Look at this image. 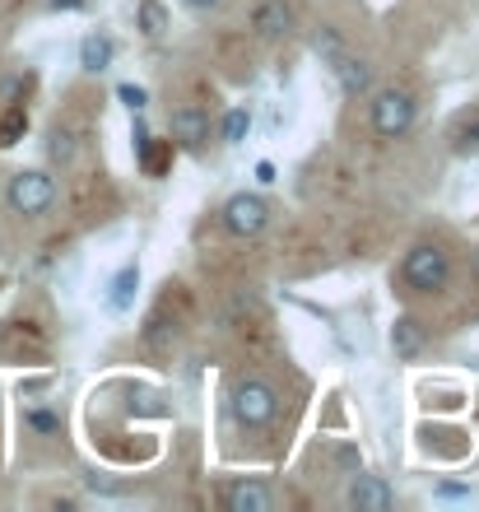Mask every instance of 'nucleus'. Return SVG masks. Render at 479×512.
<instances>
[{
  "label": "nucleus",
  "mask_w": 479,
  "mask_h": 512,
  "mask_svg": "<svg viewBox=\"0 0 479 512\" xmlns=\"http://www.w3.org/2000/svg\"><path fill=\"white\" fill-rule=\"evenodd\" d=\"M400 275H405V284H410L414 294H442L447 280H452V256L442 252L438 243H419V247H410Z\"/></svg>",
  "instance_id": "obj_1"
},
{
  "label": "nucleus",
  "mask_w": 479,
  "mask_h": 512,
  "mask_svg": "<svg viewBox=\"0 0 479 512\" xmlns=\"http://www.w3.org/2000/svg\"><path fill=\"white\" fill-rule=\"evenodd\" d=\"M10 210L14 215H24V219H38V215H47L52 210V201H56V182H52V173H42V168H28V173H14L10 177Z\"/></svg>",
  "instance_id": "obj_2"
},
{
  "label": "nucleus",
  "mask_w": 479,
  "mask_h": 512,
  "mask_svg": "<svg viewBox=\"0 0 479 512\" xmlns=\"http://www.w3.org/2000/svg\"><path fill=\"white\" fill-rule=\"evenodd\" d=\"M275 410H280V396H275L270 382L242 378L233 387V419H238L242 429H266L270 419H275Z\"/></svg>",
  "instance_id": "obj_3"
},
{
  "label": "nucleus",
  "mask_w": 479,
  "mask_h": 512,
  "mask_svg": "<svg viewBox=\"0 0 479 512\" xmlns=\"http://www.w3.org/2000/svg\"><path fill=\"white\" fill-rule=\"evenodd\" d=\"M414 126V98L405 89H382L373 98V131L382 140H400V135H410Z\"/></svg>",
  "instance_id": "obj_4"
},
{
  "label": "nucleus",
  "mask_w": 479,
  "mask_h": 512,
  "mask_svg": "<svg viewBox=\"0 0 479 512\" xmlns=\"http://www.w3.org/2000/svg\"><path fill=\"white\" fill-rule=\"evenodd\" d=\"M266 224H270L266 196H256V191H238V196H228L224 201V229L233 233V238H256Z\"/></svg>",
  "instance_id": "obj_5"
},
{
  "label": "nucleus",
  "mask_w": 479,
  "mask_h": 512,
  "mask_svg": "<svg viewBox=\"0 0 479 512\" xmlns=\"http://www.w3.org/2000/svg\"><path fill=\"white\" fill-rule=\"evenodd\" d=\"M345 503L349 508H359V512H386V508H396V489L386 485L382 475H354L345 489Z\"/></svg>",
  "instance_id": "obj_6"
},
{
  "label": "nucleus",
  "mask_w": 479,
  "mask_h": 512,
  "mask_svg": "<svg viewBox=\"0 0 479 512\" xmlns=\"http://www.w3.org/2000/svg\"><path fill=\"white\" fill-rule=\"evenodd\" d=\"M224 503H228V512H270L275 508V494L261 480H238V485L224 489Z\"/></svg>",
  "instance_id": "obj_7"
},
{
  "label": "nucleus",
  "mask_w": 479,
  "mask_h": 512,
  "mask_svg": "<svg viewBox=\"0 0 479 512\" xmlns=\"http://www.w3.org/2000/svg\"><path fill=\"white\" fill-rule=\"evenodd\" d=\"M252 28L261 33V38H289L293 33V5H284V0H261L252 14Z\"/></svg>",
  "instance_id": "obj_8"
},
{
  "label": "nucleus",
  "mask_w": 479,
  "mask_h": 512,
  "mask_svg": "<svg viewBox=\"0 0 479 512\" xmlns=\"http://www.w3.org/2000/svg\"><path fill=\"white\" fill-rule=\"evenodd\" d=\"M173 140L182 149H200L205 140H210V117L200 108H177L173 112Z\"/></svg>",
  "instance_id": "obj_9"
},
{
  "label": "nucleus",
  "mask_w": 479,
  "mask_h": 512,
  "mask_svg": "<svg viewBox=\"0 0 479 512\" xmlns=\"http://www.w3.org/2000/svg\"><path fill=\"white\" fill-rule=\"evenodd\" d=\"M135 294H140V266H135V261H126V266L112 275V284H107V308H112V312H131L135 308Z\"/></svg>",
  "instance_id": "obj_10"
},
{
  "label": "nucleus",
  "mask_w": 479,
  "mask_h": 512,
  "mask_svg": "<svg viewBox=\"0 0 479 512\" xmlns=\"http://www.w3.org/2000/svg\"><path fill=\"white\" fill-rule=\"evenodd\" d=\"M331 70H335V80H340V89H345L349 98H363L368 89H373V66L359 61V56H340Z\"/></svg>",
  "instance_id": "obj_11"
},
{
  "label": "nucleus",
  "mask_w": 479,
  "mask_h": 512,
  "mask_svg": "<svg viewBox=\"0 0 479 512\" xmlns=\"http://www.w3.org/2000/svg\"><path fill=\"white\" fill-rule=\"evenodd\" d=\"M112 56H117V42L107 38V33H89L80 42V70H89V75H103L112 66Z\"/></svg>",
  "instance_id": "obj_12"
},
{
  "label": "nucleus",
  "mask_w": 479,
  "mask_h": 512,
  "mask_svg": "<svg viewBox=\"0 0 479 512\" xmlns=\"http://www.w3.org/2000/svg\"><path fill=\"white\" fill-rule=\"evenodd\" d=\"M391 350H396V359H419V350H424V326L414 322V317H396V322H391Z\"/></svg>",
  "instance_id": "obj_13"
},
{
  "label": "nucleus",
  "mask_w": 479,
  "mask_h": 512,
  "mask_svg": "<svg viewBox=\"0 0 479 512\" xmlns=\"http://www.w3.org/2000/svg\"><path fill=\"white\" fill-rule=\"evenodd\" d=\"M140 33L154 42L168 33V10H163V0H140Z\"/></svg>",
  "instance_id": "obj_14"
},
{
  "label": "nucleus",
  "mask_w": 479,
  "mask_h": 512,
  "mask_svg": "<svg viewBox=\"0 0 479 512\" xmlns=\"http://www.w3.org/2000/svg\"><path fill=\"white\" fill-rule=\"evenodd\" d=\"M247 131H252V108H228V117H224V145H242L247 140Z\"/></svg>",
  "instance_id": "obj_15"
},
{
  "label": "nucleus",
  "mask_w": 479,
  "mask_h": 512,
  "mask_svg": "<svg viewBox=\"0 0 479 512\" xmlns=\"http://www.w3.org/2000/svg\"><path fill=\"white\" fill-rule=\"evenodd\" d=\"M312 52L321 56V61H340V56H345V42H340V33H335V28H317V33H312Z\"/></svg>",
  "instance_id": "obj_16"
},
{
  "label": "nucleus",
  "mask_w": 479,
  "mask_h": 512,
  "mask_svg": "<svg viewBox=\"0 0 479 512\" xmlns=\"http://www.w3.org/2000/svg\"><path fill=\"white\" fill-rule=\"evenodd\" d=\"M117 98H121V103H126V108L135 112V117H140V112L149 108V94H145V89H140V84H117Z\"/></svg>",
  "instance_id": "obj_17"
},
{
  "label": "nucleus",
  "mask_w": 479,
  "mask_h": 512,
  "mask_svg": "<svg viewBox=\"0 0 479 512\" xmlns=\"http://www.w3.org/2000/svg\"><path fill=\"white\" fill-rule=\"evenodd\" d=\"M70 154H75V135L56 126V131H52V159L56 163H70Z\"/></svg>",
  "instance_id": "obj_18"
},
{
  "label": "nucleus",
  "mask_w": 479,
  "mask_h": 512,
  "mask_svg": "<svg viewBox=\"0 0 479 512\" xmlns=\"http://www.w3.org/2000/svg\"><path fill=\"white\" fill-rule=\"evenodd\" d=\"M28 429H38V433H56L61 429V415H52V410H28Z\"/></svg>",
  "instance_id": "obj_19"
},
{
  "label": "nucleus",
  "mask_w": 479,
  "mask_h": 512,
  "mask_svg": "<svg viewBox=\"0 0 479 512\" xmlns=\"http://www.w3.org/2000/svg\"><path fill=\"white\" fill-rule=\"evenodd\" d=\"M456 149H461V154H479V117L470 126H461V135H456Z\"/></svg>",
  "instance_id": "obj_20"
},
{
  "label": "nucleus",
  "mask_w": 479,
  "mask_h": 512,
  "mask_svg": "<svg viewBox=\"0 0 479 512\" xmlns=\"http://www.w3.org/2000/svg\"><path fill=\"white\" fill-rule=\"evenodd\" d=\"M24 126H28V117H24V112H10V122L0 126V145H14V135L24 131Z\"/></svg>",
  "instance_id": "obj_21"
},
{
  "label": "nucleus",
  "mask_w": 479,
  "mask_h": 512,
  "mask_svg": "<svg viewBox=\"0 0 479 512\" xmlns=\"http://www.w3.org/2000/svg\"><path fill=\"white\" fill-rule=\"evenodd\" d=\"M466 485H438V499H466Z\"/></svg>",
  "instance_id": "obj_22"
},
{
  "label": "nucleus",
  "mask_w": 479,
  "mask_h": 512,
  "mask_svg": "<svg viewBox=\"0 0 479 512\" xmlns=\"http://www.w3.org/2000/svg\"><path fill=\"white\" fill-rule=\"evenodd\" d=\"M256 177H261V182H266V187H270V182H275V163H270V159H261V163H256Z\"/></svg>",
  "instance_id": "obj_23"
},
{
  "label": "nucleus",
  "mask_w": 479,
  "mask_h": 512,
  "mask_svg": "<svg viewBox=\"0 0 479 512\" xmlns=\"http://www.w3.org/2000/svg\"><path fill=\"white\" fill-rule=\"evenodd\" d=\"M182 5H191V10H219L224 0H182Z\"/></svg>",
  "instance_id": "obj_24"
},
{
  "label": "nucleus",
  "mask_w": 479,
  "mask_h": 512,
  "mask_svg": "<svg viewBox=\"0 0 479 512\" xmlns=\"http://www.w3.org/2000/svg\"><path fill=\"white\" fill-rule=\"evenodd\" d=\"M56 10H84V0H56Z\"/></svg>",
  "instance_id": "obj_25"
}]
</instances>
